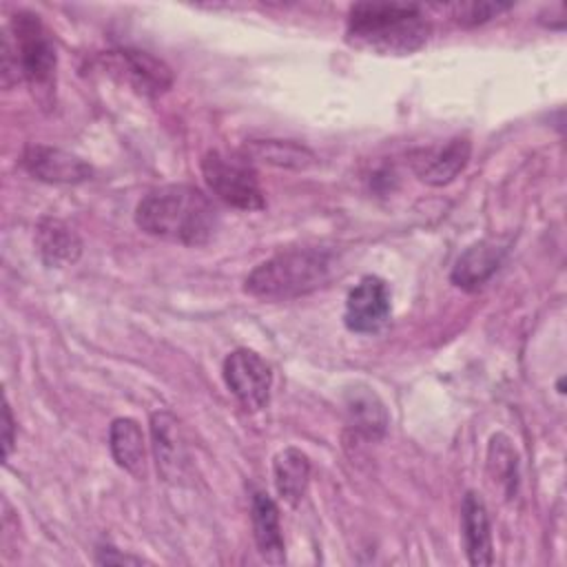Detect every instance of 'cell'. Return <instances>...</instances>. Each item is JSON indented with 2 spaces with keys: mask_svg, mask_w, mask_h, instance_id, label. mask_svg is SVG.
<instances>
[{
  "mask_svg": "<svg viewBox=\"0 0 567 567\" xmlns=\"http://www.w3.org/2000/svg\"><path fill=\"white\" fill-rule=\"evenodd\" d=\"M135 224L151 237L182 244L204 246L213 239L219 213L213 199L188 184H166L148 190L137 208Z\"/></svg>",
  "mask_w": 567,
  "mask_h": 567,
  "instance_id": "1",
  "label": "cell"
},
{
  "mask_svg": "<svg viewBox=\"0 0 567 567\" xmlns=\"http://www.w3.org/2000/svg\"><path fill=\"white\" fill-rule=\"evenodd\" d=\"M430 22L419 4L357 2L350 7L346 40L377 55H410L425 47Z\"/></svg>",
  "mask_w": 567,
  "mask_h": 567,
  "instance_id": "2",
  "label": "cell"
},
{
  "mask_svg": "<svg viewBox=\"0 0 567 567\" xmlns=\"http://www.w3.org/2000/svg\"><path fill=\"white\" fill-rule=\"evenodd\" d=\"M332 275V252L303 246L286 248L261 261L244 281L248 295L266 301H286L308 295Z\"/></svg>",
  "mask_w": 567,
  "mask_h": 567,
  "instance_id": "3",
  "label": "cell"
},
{
  "mask_svg": "<svg viewBox=\"0 0 567 567\" xmlns=\"http://www.w3.org/2000/svg\"><path fill=\"white\" fill-rule=\"evenodd\" d=\"M55 47L40 16L18 11L2 31V86L27 80L33 89L49 91L55 78Z\"/></svg>",
  "mask_w": 567,
  "mask_h": 567,
  "instance_id": "4",
  "label": "cell"
},
{
  "mask_svg": "<svg viewBox=\"0 0 567 567\" xmlns=\"http://www.w3.org/2000/svg\"><path fill=\"white\" fill-rule=\"evenodd\" d=\"M202 175L210 193L233 208L261 210L266 204L252 159L244 153L208 151L202 157Z\"/></svg>",
  "mask_w": 567,
  "mask_h": 567,
  "instance_id": "5",
  "label": "cell"
},
{
  "mask_svg": "<svg viewBox=\"0 0 567 567\" xmlns=\"http://www.w3.org/2000/svg\"><path fill=\"white\" fill-rule=\"evenodd\" d=\"M224 381L246 410H261L270 399V365L248 348H237L224 359Z\"/></svg>",
  "mask_w": 567,
  "mask_h": 567,
  "instance_id": "6",
  "label": "cell"
},
{
  "mask_svg": "<svg viewBox=\"0 0 567 567\" xmlns=\"http://www.w3.org/2000/svg\"><path fill=\"white\" fill-rule=\"evenodd\" d=\"M390 288L377 275H365L348 292L343 321L346 328L359 334H370L381 330L390 319Z\"/></svg>",
  "mask_w": 567,
  "mask_h": 567,
  "instance_id": "7",
  "label": "cell"
},
{
  "mask_svg": "<svg viewBox=\"0 0 567 567\" xmlns=\"http://www.w3.org/2000/svg\"><path fill=\"white\" fill-rule=\"evenodd\" d=\"M472 155V144L467 137H452L439 146L414 148L410 166L414 175L430 186H445L454 182L467 166Z\"/></svg>",
  "mask_w": 567,
  "mask_h": 567,
  "instance_id": "8",
  "label": "cell"
},
{
  "mask_svg": "<svg viewBox=\"0 0 567 567\" xmlns=\"http://www.w3.org/2000/svg\"><path fill=\"white\" fill-rule=\"evenodd\" d=\"M22 166L29 175L49 184H82L93 175L91 164L82 157L44 144L27 146Z\"/></svg>",
  "mask_w": 567,
  "mask_h": 567,
  "instance_id": "9",
  "label": "cell"
},
{
  "mask_svg": "<svg viewBox=\"0 0 567 567\" xmlns=\"http://www.w3.org/2000/svg\"><path fill=\"white\" fill-rule=\"evenodd\" d=\"M109 58L113 66L122 71V78L142 95L155 97L173 84V71L168 69V64L146 51L120 49L113 51Z\"/></svg>",
  "mask_w": 567,
  "mask_h": 567,
  "instance_id": "10",
  "label": "cell"
},
{
  "mask_svg": "<svg viewBox=\"0 0 567 567\" xmlns=\"http://www.w3.org/2000/svg\"><path fill=\"white\" fill-rule=\"evenodd\" d=\"M151 439L153 454L157 461V470L166 481L184 478L188 465L186 443L179 430L177 419L171 412H153L151 414Z\"/></svg>",
  "mask_w": 567,
  "mask_h": 567,
  "instance_id": "11",
  "label": "cell"
},
{
  "mask_svg": "<svg viewBox=\"0 0 567 567\" xmlns=\"http://www.w3.org/2000/svg\"><path fill=\"white\" fill-rule=\"evenodd\" d=\"M250 523H252V536H255L259 556L270 565H284L286 563V543H284V534H281L279 509L268 494H264V492L252 494Z\"/></svg>",
  "mask_w": 567,
  "mask_h": 567,
  "instance_id": "12",
  "label": "cell"
},
{
  "mask_svg": "<svg viewBox=\"0 0 567 567\" xmlns=\"http://www.w3.org/2000/svg\"><path fill=\"white\" fill-rule=\"evenodd\" d=\"M461 529L463 545L470 565H492V527L483 498L476 492H467L461 503Z\"/></svg>",
  "mask_w": 567,
  "mask_h": 567,
  "instance_id": "13",
  "label": "cell"
},
{
  "mask_svg": "<svg viewBox=\"0 0 567 567\" xmlns=\"http://www.w3.org/2000/svg\"><path fill=\"white\" fill-rule=\"evenodd\" d=\"M503 257H505V248L501 244L489 239L476 241L461 252V257L452 268L450 279L454 286L474 292L489 281V277L498 270Z\"/></svg>",
  "mask_w": 567,
  "mask_h": 567,
  "instance_id": "14",
  "label": "cell"
},
{
  "mask_svg": "<svg viewBox=\"0 0 567 567\" xmlns=\"http://www.w3.org/2000/svg\"><path fill=\"white\" fill-rule=\"evenodd\" d=\"M35 246L47 266L64 268L80 259L82 241L71 226L60 219L44 217L35 228Z\"/></svg>",
  "mask_w": 567,
  "mask_h": 567,
  "instance_id": "15",
  "label": "cell"
},
{
  "mask_svg": "<svg viewBox=\"0 0 567 567\" xmlns=\"http://www.w3.org/2000/svg\"><path fill=\"white\" fill-rule=\"evenodd\" d=\"M109 447L113 454V461L126 470L133 476H144L146 472V447H144V434L135 419L120 416L113 419L109 427Z\"/></svg>",
  "mask_w": 567,
  "mask_h": 567,
  "instance_id": "16",
  "label": "cell"
},
{
  "mask_svg": "<svg viewBox=\"0 0 567 567\" xmlns=\"http://www.w3.org/2000/svg\"><path fill=\"white\" fill-rule=\"evenodd\" d=\"M272 476L279 496L295 507L306 496L310 481V461L301 450L286 447L272 461Z\"/></svg>",
  "mask_w": 567,
  "mask_h": 567,
  "instance_id": "17",
  "label": "cell"
},
{
  "mask_svg": "<svg viewBox=\"0 0 567 567\" xmlns=\"http://www.w3.org/2000/svg\"><path fill=\"white\" fill-rule=\"evenodd\" d=\"M350 425L365 439H381L388 427V412L381 399L370 388H352L346 396Z\"/></svg>",
  "mask_w": 567,
  "mask_h": 567,
  "instance_id": "18",
  "label": "cell"
},
{
  "mask_svg": "<svg viewBox=\"0 0 567 567\" xmlns=\"http://www.w3.org/2000/svg\"><path fill=\"white\" fill-rule=\"evenodd\" d=\"M244 155L248 159H261L272 166L281 168H308L315 164V153L306 146H299L295 142H281V140H261V142H248L244 146Z\"/></svg>",
  "mask_w": 567,
  "mask_h": 567,
  "instance_id": "19",
  "label": "cell"
},
{
  "mask_svg": "<svg viewBox=\"0 0 567 567\" xmlns=\"http://www.w3.org/2000/svg\"><path fill=\"white\" fill-rule=\"evenodd\" d=\"M487 458H489V470L494 474V481L498 478L501 483H507V492L512 494V489H516L518 463H516L514 447L509 445V439H505L503 434L494 436L489 443Z\"/></svg>",
  "mask_w": 567,
  "mask_h": 567,
  "instance_id": "20",
  "label": "cell"
},
{
  "mask_svg": "<svg viewBox=\"0 0 567 567\" xmlns=\"http://www.w3.org/2000/svg\"><path fill=\"white\" fill-rule=\"evenodd\" d=\"M512 9V4L503 2H470V4H456L454 7V20L465 27H474L481 22H487L496 18L498 13Z\"/></svg>",
  "mask_w": 567,
  "mask_h": 567,
  "instance_id": "21",
  "label": "cell"
},
{
  "mask_svg": "<svg viewBox=\"0 0 567 567\" xmlns=\"http://www.w3.org/2000/svg\"><path fill=\"white\" fill-rule=\"evenodd\" d=\"M13 416H11V408L9 401L4 399V408H2V445H4V458H9L11 450H13Z\"/></svg>",
  "mask_w": 567,
  "mask_h": 567,
  "instance_id": "22",
  "label": "cell"
},
{
  "mask_svg": "<svg viewBox=\"0 0 567 567\" xmlns=\"http://www.w3.org/2000/svg\"><path fill=\"white\" fill-rule=\"evenodd\" d=\"M97 563H142V558H135V556H122V554H113V547H106V549H100V556H97Z\"/></svg>",
  "mask_w": 567,
  "mask_h": 567,
  "instance_id": "23",
  "label": "cell"
}]
</instances>
